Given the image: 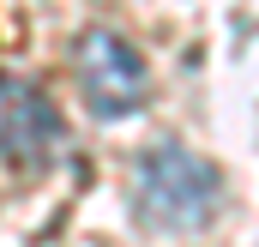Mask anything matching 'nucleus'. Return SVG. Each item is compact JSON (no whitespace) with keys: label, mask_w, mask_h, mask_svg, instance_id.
<instances>
[{"label":"nucleus","mask_w":259,"mask_h":247,"mask_svg":"<svg viewBox=\"0 0 259 247\" xmlns=\"http://www.w3.org/2000/svg\"><path fill=\"white\" fill-rule=\"evenodd\" d=\"M217 199H223L217 163H205L199 151L175 145V139L151 145V151L133 163V205H139V217L157 223V229H175V235H181V229H205V223L217 217Z\"/></svg>","instance_id":"obj_1"},{"label":"nucleus","mask_w":259,"mask_h":247,"mask_svg":"<svg viewBox=\"0 0 259 247\" xmlns=\"http://www.w3.org/2000/svg\"><path fill=\"white\" fill-rule=\"evenodd\" d=\"M72 78H78V97L97 121H127L133 109L145 103L151 91V66L133 49L127 36L115 30H84L78 49H72Z\"/></svg>","instance_id":"obj_2"},{"label":"nucleus","mask_w":259,"mask_h":247,"mask_svg":"<svg viewBox=\"0 0 259 247\" xmlns=\"http://www.w3.org/2000/svg\"><path fill=\"white\" fill-rule=\"evenodd\" d=\"M61 145V115L30 85H0V157L12 169H42Z\"/></svg>","instance_id":"obj_3"}]
</instances>
